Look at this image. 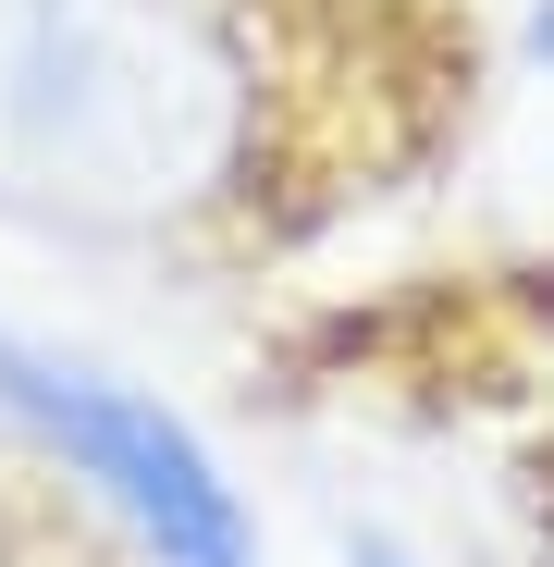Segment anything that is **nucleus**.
I'll return each mask as SVG.
<instances>
[{"instance_id": "f257e3e1", "label": "nucleus", "mask_w": 554, "mask_h": 567, "mask_svg": "<svg viewBox=\"0 0 554 567\" xmlns=\"http://www.w3.org/2000/svg\"><path fill=\"white\" fill-rule=\"evenodd\" d=\"M296 124L284 0H0V223L50 247H247Z\"/></svg>"}, {"instance_id": "f03ea898", "label": "nucleus", "mask_w": 554, "mask_h": 567, "mask_svg": "<svg viewBox=\"0 0 554 567\" xmlns=\"http://www.w3.org/2000/svg\"><path fill=\"white\" fill-rule=\"evenodd\" d=\"M0 444H25L136 567H259L271 555L247 482L173 395L124 383L112 358H74L25 321H0Z\"/></svg>"}, {"instance_id": "7ed1b4c3", "label": "nucleus", "mask_w": 554, "mask_h": 567, "mask_svg": "<svg viewBox=\"0 0 554 567\" xmlns=\"http://www.w3.org/2000/svg\"><path fill=\"white\" fill-rule=\"evenodd\" d=\"M0 567H100V543L74 518H38V530H0Z\"/></svg>"}, {"instance_id": "20e7f679", "label": "nucleus", "mask_w": 554, "mask_h": 567, "mask_svg": "<svg viewBox=\"0 0 554 567\" xmlns=\"http://www.w3.org/2000/svg\"><path fill=\"white\" fill-rule=\"evenodd\" d=\"M345 567H431L407 530H345Z\"/></svg>"}, {"instance_id": "39448f33", "label": "nucleus", "mask_w": 554, "mask_h": 567, "mask_svg": "<svg viewBox=\"0 0 554 567\" xmlns=\"http://www.w3.org/2000/svg\"><path fill=\"white\" fill-rule=\"evenodd\" d=\"M518 62L554 74V0H530V13H518Z\"/></svg>"}]
</instances>
